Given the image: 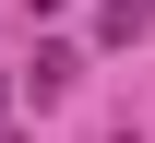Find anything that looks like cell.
Returning <instances> with one entry per match:
<instances>
[{
  "instance_id": "277c9868",
  "label": "cell",
  "mask_w": 155,
  "mask_h": 143,
  "mask_svg": "<svg viewBox=\"0 0 155 143\" xmlns=\"http://www.w3.org/2000/svg\"><path fill=\"white\" fill-rule=\"evenodd\" d=\"M107 143H143V131H107Z\"/></svg>"
},
{
  "instance_id": "3957f363",
  "label": "cell",
  "mask_w": 155,
  "mask_h": 143,
  "mask_svg": "<svg viewBox=\"0 0 155 143\" xmlns=\"http://www.w3.org/2000/svg\"><path fill=\"white\" fill-rule=\"evenodd\" d=\"M24 12H60V0H24Z\"/></svg>"
},
{
  "instance_id": "7a4b0ae2",
  "label": "cell",
  "mask_w": 155,
  "mask_h": 143,
  "mask_svg": "<svg viewBox=\"0 0 155 143\" xmlns=\"http://www.w3.org/2000/svg\"><path fill=\"white\" fill-rule=\"evenodd\" d=\"M143 24H155V0H96V48H131Z\"/></svg>"
},
{
  "instance_id": "6da1fadb",
  "label": "cell",
  "mask_w": 155,
  "mask_h": 143,
  "mask_svg": "<svg viewBox=\"0 0 155 143\" xmlns=\"http://www.w3.org/2000/svg\"><path fill=\"white\" fill-rule=\"evenodd\" d=\"M72 83H84V48H36V60H24V96L36 107H60Z\"/></svg>"
}]
</instances>
